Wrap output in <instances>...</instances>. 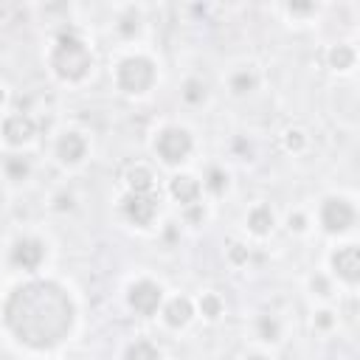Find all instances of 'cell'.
<instances>
[{
    "label": "cell",
    "instance_id": "obj_1",
    "mask_svg": "<svg viewBox=\"0 0 360 360\" xmlns=\"http://www.w3.org/2000/svg\"><path fill=\"white\" fill-rule=\"evenodd\" d=\"M76 321V307L70 292L59 281L31 278L17 284L3 301V323L17 343L28 349H53L70 332Z\"/></svg>",
    "mask_w": 360,
    "mask_h": 360
},
{
    "label": "cell",
    "instance_id": "obj_2",
    "mask_svg": "<svg viewBox=\"0 0 360 360\" xmlns=\"http://www.w3.org/2000/svg\"><path fill=\"white\" fill-rule=\"evenodd\" d=\"M93 68V53L76 31H62L51 51V70L62 82H82Z\"/></svg>",
    "mask_w": 360,
    "mask_h": 360
},
{
    "label": "cell",
    "instance_id": "obj_3",
    "mask_svg": "<svg viewBox=\"0 0 360 360\" xmlns=\"http://www.w3.org/2000/svg\"><path fill=\"white\" fill-rule=\"evenodd\" d=\"M158 82V65L143 53H129L115 65V87L127 96H143Z\"/></svg>",
    "mask_w": 360,
    "mask_h": 360
},
{
    "label": "cell",
    "instance_id": "obj_4",
    "mask_svg": "<svg viewBox=\"0 0 360 360\" xmlns=\"http://www.w3.org/2000/svg\"><path fill=\"white\" fill-rule=\"evenodd\" d=\"M194 149V138L186 127H163L155 138V155L166 163V166H177L183 163Z\"/></svg>",
    "mask_w": 360,
    "mask_h": 360
},
{
    "label": "cell",
    "instance_id": "obj_5",
    "mask_svg": "<svg viewBox=\"0 0 360 360\" xmlns=\"http://www.w3.org/2000/svg\"><path fill=\"white\" fill-rule=\"evenodd\" d=\"M357 219V208L346 197H326L318 211V222L326 233H346Z\"/></svg>",
    "mask_w": 360,
    "mask_h": 360
},
{
    "label": "cell",
    "instance_id": "obj_6",
    "mask_svg": "<svg viewBox=\"0 0 360 360\" xmlns=\"http://www.w3.org/2000/svg\"><path fill=\"white\" fill-rule=\"evenodd\" d=\"M127 301H129V307L138 315H146L149 318V315H155L163 307V287L155 284V281H149V278H141V281L129 284Z\"/></svg>",
    "mask_w": 360,
    "mask_h": 360
},
{
    "label": "cell",
    "instance_id": "obj_7",
    "mask_svg": "<svg viewBox=\"0 0 360 360\" xmlns=\"http://www.w3.org/2000/svg\"><path fill=\"white\" fill-rule=\"evenodd\" d=\"M121 211H124V217H127L129 222L146 228V225H152L155 217H158V197H155V191H149V194L127 191L124 200H121Z\"/></svg>",
    "mask_w": 360,
    "mask_h": 360
},
{
    "label": "cell",
    "instance_id": "obj_8",
    "mask_svg": "<svg viewBox=\"0 0 360 360\" xmlns=\"http://www.w3.org/2000/svg\"><path fill=\"white\" fill-rule=\"evenodd\" d=\"M329 264H332V273H335L343 284H349V287L357 284V278H360V250H357V245H343V248H338V250L329 256Z\"/></svg>",
    "mask_w": 360,
    "mask_h": 360
},
{
    "label": "cell",
    "instance_id": "obj_9",
    "mask_svg": "<svg viewBox=\"0 0 360 360\" xmlns=\"http://www.w3.org/2000/svg\"><path fill=\"white\" fill-rule=\"evenodd\" d=\"M11 262L22 270H39V264L45 262V242H39L37 236H22L11 245Z\"/></svg>",
    "mask_w": 360,
    "mask_h": 360
},
{
    "label": "cell",
    "instance_id": "obj_10",
    "mask_svg": "<svg viewBox=\"0 0 360 360\" xmlns=\"http://www.w3.org/2000/svg\"><path fill=\"white\" fill-rule=\"evenodd\" d=\"M84 155H87V138H84L82 132L70 129V132H62V135H59V141H56V158H59L65 166L82 163Z\"/></svg>",
    "mask_w": 360,
    "mask_h": 360
},
{
    "label": "cell",
    "instance_id": "obj_11",
    "mask_svg": "<svg viewBox=\"0 0 360 360\" xmlns=\"http://www.w3.org/2000/svg\"><path fill=\"white\" fill-rule=\"evenodd\" d=\"M34 132H37V127H34V121H31L25 112H11V115L3 121V138H6L11 146L28 143V141L34 138Z\"/></svg>",
    "mask_w": 360,
    "mask_h": 360
},
{
    "label": "cell",
    "instance_id": "obj_12",
    "mask_svg": "<svg viewBox=\"0 0 360 360\" xmlns=\"http://www.w3.org/2000/svg\"><path fill=\"white\" fill-rule=\"evenodd\" d=\"M160 315H163V323H166V326L183 329V326L194 318V304H191L186 295H174V298H169V301L160 307Z\"/></svg>",
    "mask_w": 360,
    "mask_h": 360
},
{
    "label": "cell",
    "instance_id": "obj_13",
    "mask_svg": "<svg viewBox=\"0 0 360 360\" xmlns=\"http://www.w3.org/2000/svg\"><path fill=\"white\" fill-rule=\"evenodd\" d=\"M169 191H172V197H174L180 205L188 208V205H197V202H200L202 186H200V180L191 177V174H174L172 183H169Z\"/></svg>",
    "mask_w": 360,
    "mask_h": 360
},
{
    "label": "cell",
    "instance_id": "obj_14",
    "mask_svg": "<svg viewBox=\"0 0 360 360\" xmlns=\"http://www.w3.org/2000/svg\"><path fill=\"white\" fill-rule=\"evenodd\" d=\"M248 231L253 233V236H267L270 231H273V225H276V217H273V211H270V205H264V202H259V205H253L250 211H248Z\"/></svg>",
    "mask_w": 360,
    "mask_h": 360
},
{
    "label": "cell",
    "instance_id": "obj_15",
    "mask_svg": "<svg viewBox=\"0 0 360 360\" xmlns=\"http://www.w3.org/2000/svg\"><path fill=\"white\" fill-rule=\"evenodd\" d=\"M127 186H129V191H138V194H149V191L155 188V177H152V169H149V166H143V163L132 166V169L127 172Z\"/></svg>",
    "mask_w": 360,
    "mask_h": 360
},
{
    "label": "cell",
    "instance_id": "obj_16",
    "mask_svg": "<svg viewBox=\"0 0 360 360\" xmlns=\"http://www.w3.org/2000/svg\"><path fill=\"white\" fill-rule=\"evenodd\" d=\"M326 59H329V68H335V70H352L354 68V62H357V51L352 48V45H332L329 48V53H326Z\"/></svg>",
    "mask_w": 360,
    "mask_h": 360
},
{
    "label": "cell",
    "instance_id": "obj_17",
    "mask_svg": "<svg viewBox=\"0 0 360 360\" xmlns=\"http://www.w3.org/2000/svg\"><path fill=\"white\" fill-rule=\"evenodd\" d=\"M3 172H6L8 180L22 183V180H28V174H31V160H28L25 155H6V158H3Z\"/></svg>",
    "mask_w": 360,
    "mask_h": 360
},
{
    "label": "cell",
    "instance_id": "obj_18",
    "mask_svg": "<svg viewBox=\"0 0 360 360\" xmlns=\"http://www.w3.org/2000/svg\"><path fill=\"white\" fill-rule=\"evenodd\" d=\"M124 360H163V354H160V349H158L155 343H149V340H135V343L127 346Z\"/></svg>",
    "mask_w": 360,
    "mask_h": 360
},
{
    "label": "cell",
    "instance_id": "obj_19",
    "mask_svg": "<svg viewBox=\"0 0 360 360\" xmlns=\"http://www.w3.org/2000/svg\"><path fill=\"white\" fill-rule=\"evenodd\" d=\"M256 332H259L262 340L276 343V340L281 338V323H278V318H273V315H259V321H256Z\"/></svg>",
    "mask_w": 360,
    "mask_h": 360
},
{
    "label": "cell",
    "instance_id": "obj_20",
    "mask_svg": "<svg viewBox=\"0 0 360 360\" xmlns=\"http://www.w3.org/2000/svg\"><path fill=\"white\" fill-rule=\"evenodd\" d=\"M141 22H143V20H141V11L127 8V11L121 14V20H118V25H115V28H118V34H121V37H127V39H129V37H135V34L141 31Z\"/></svg>",
    "mask_w": 360,
    "mask_h": 360
},
{
    "label": "cell",
    "instance_id": "obj_21",
    "mask_svg": "<svg viewBox=\"0 0 360 360\" xmlns=\"http://www.w3.org/2000/svg\"><path fill=\"white\" fill-rule=\"evenodd\" d=\"M200 312L208 318V321H217L222 315V298L217 292H202L200 295Z\"/></svg>",
    "mask_w": 360,
    "mask_h": 360
},
{
    "label": "cell",
    "instance_id": "obj_22",
    "mask_svg": "<svg viewBox=\"0 0 360 360\" xmlns=\"http://www.w3.org/2000/svg\"><path fill=\"white\" fill-rule=\"evenodd\" d=\"M211 194H222L225 188H228V174H225V169H219V166H211L208 169V174H205V183H202Z\"/></svg>",
    "mask_w": 360,
    "mask_h": 360
},
{
    "label": "cell",
    "instance_id": "obj_23",
    "mask_svg": "<svg viewBox=\"0 0 360 360\" xmlns=\"http://www.w3.org/2000/svg\"><path fill=\"white\" fill-rule=\"evenodd\" d=\"M183 101L202 104L205 101V84L200 79H186V84H183Z\"/></svg>",
    "mask_w": 360,
    "mask_h": 360
},
{
    "label": "cell",
    "instance_id": "obj_24",
    "mask_svg": "<svg viewBox=\"0 0 360 360\" xmlns=\"http://www.w3.org/2000/svg\"><path fill=\"white\" fill-rule=\"evenodd\" d=\"M253 87H256V76H253L250 70H236V73L231 76V90H233V93L242 96V93H250Z\"/></svg>",
    "mask_w": 360,
    "mask_h": 360
},
{
    "label": "cell",
    "instance_id": "obj_25",
    "mask_svg": "<svg viewBox=\"0 0 360 360\" xmlns=\"http://www.w3.org/2000/svg\"><path fill=\"white\" fill-rule=\"evenodd\" d=\"M284 146H287L290 152H301V149L307 146V135H304V129H298V127L287 129V132H284Z\"/></svg>",
    "mask_w": 360,
    "mask_h": 360
},
{
    "label": "cell",
    "instance_id": "obj_26",
    "mask_svg": "<svg viewBox=\"0 0 360 360\" xmlns=\"http://www.w3.org/2000/svg\"><path fill=\"white\" fill-rule=\"evenodd\" d=\"M332 323H335V318H332V312H329V309L315 312V326H318V329H329Z\"/></svg>",
    "mask_w": 360,
    "mask_h": 360
},
{
    "label": "cell",
    "instance_id": "obj_27",
    "mask_svg": "<svg viewBox=\"0 0 360 360\" xmlns=\"http://www.w3.org/2000/svg\"><path fill=\"white\" fill-rule=\"evenodd\" d=\"M287 225H290V231H307V217L304 214H290V219H287Z\"/></svg>",
    "mask_w": 360,
    "mask_h": 360
},
{
    "label": "cell",
    "instance_id": "obj_28",
    "mask_svg": "<svg viewBox=\"0 0 360 360\" xmlns=\"http://www.w3.org/2000/svg\"><path fill=\"white\" fill-rule=\"evenodd\" d=\"M309 284H312V290H318V295H329V281L323 276H312Z\"/></svg>",
    "mask_w": 360,
    "mask_h": 360
},
{
    "label": "cell",
    "instance_id": "obj_29",
    "mask_svg": "<svg viewBox=\"0 0 360 360\" xmlns=\"http://www.w3.org/2000/svg\"><path fill=\"white\" fill-rule=\"evenodd\" d=\"M287 11H290V14H312L315 6H312V3H290Z\"/></svg>",
    "mask_w": 360,
    "mask_h": 360
},
{
    "label": "cell",
    "instance_id": "obj_30",
    "mask_svg": "<svg viewBox=\"0 0 360 360\" xmlns=\"http://www.w3.org/2000/svg\"><path fill=\"white\" fill-rule=\"evenodd\" d=\"M231 256H233L236 262H248V248H245V245H233V248H231Z\"/></svg>",
    "mask_w": 360,
    "mask_h": 360
},
{
    "label": "cell",
    "instance_id": "obj_31",
    "mask_svg": "<svg viewBox=\"0 0 360 360\" xmlns=\"http://www.w3.org/2000/svg\"><path fill=\"white\" fill-rule=\"evenodd\" d=\"M245 360H270L267 354H259V352H250V354H245Z\"/></svg>",
    "mask_w": 360,
    "mask_h": 360
},
{
    "label": "cell",
    "instance_id": "obj_32",
    "mask_svg": "<svg viewBox=\"0 0 360 360\" xmlns=\"http://www.w3.org/2000/svg\"><path fill=\"white\" fill-rule=\"evenodd\" d=\"M3 104H6V87L0 84V107H3Z\"/></svg>",
    "mask_w": 360,
    "mask_h": 360
}]
</instances>
